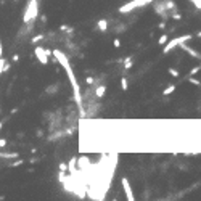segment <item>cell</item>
Listing matches in <instances>:
<instances>
[{"mask_svg": "<svg viewBox=\"0 0 201 201\" xmlns=\"http://www.w3.org/2000/svg\"><path fill=\"white\" fill-rule=\"evenodd\" d=\"M53 55L58 58V61L61 63V66H63V69L66 71V74H68L69 77V81H71V85H72V92H74V98H76V102H77V106H79V109L82 111V97H81V87H79V84H77L76 81V76H74V72H72L71 69V64L68 63V58L64 57L61 52H58V50H55Z\"/></svg>", "mask_w": 201, "mask_h": 201, "instance_id": "1", "label": "cell"}, {"mask_svg": "<svg viewBox=\"0 0 201 201\" xmlns=\"http://www.w3.org/2000/svg\"><path fill=\"white\" fill-rule=\"evenodd\" d=\"M13 61H19V55H18V53L13 55Z\"/></svg>", "mask_w": 201, "mask_h": 201, "instance_id": "27", "label": "cell"}, {"mask_svg": "<svg viewBox=\"0 0 201 201\" xmlns=\"http://www.w3.org/2000/svg\"><path fill=\"white\" fill-rule=\"evenodd\" d=\"M187 81H188L190 84H193V85H201V82H199L198 79H195L193 76H188V77H187Z\"/></svg>", "mask_w": 201, "mask_h": 201, "instance_id": "16", "label": "cell"}, {"mask_svg": "<svg viewBox=\"0 0 201 201\" xmlns=\"http://www.w3.org/2000/svg\"><path fill=\"white\" fill-rule=\"evenodd\" d=\"M105 92H106V87H105V85H98L97 88H95V97H97V98H102L103 97V95H105Z\"/></svg>", "mask_w": 201, "mask_h": 201, "instance_id": "8", "label": "cell"}, {"mask_svg": "<svg viewBox=\"0 0 201 201\" xmlns=\"http://www.w3.org/2000/svg\"><path fill=\"white\" fill-rule=\"evenodd\" d=\"M23 164V159H19V161H15V163L10 164V167H16V166H21Z\"/></svg>", "mask_w": 201, "mask_h": 201, "instance_id": "21", "label": "cell"}, {"mask_svg": "<svg viewBox=\"0 0 201 201\" xmlns=\"http://www.w3.org/2000/svg\"><path fill=\"white\" fill-rule=\"evenodd\" d=\"M5 145H7V142H5V138H2V140H0V147H2V148H3V147H5Z\"/></svg>", "mask_w": 201, "mask_h": 201, "instance_id": "28", "label": "cell"}, {"mask_svg": "<svg viewBox=\"0 0 201 201\" xmlns=\"http://www.w3.org/2000/svg\"><path fill=\"white\" fill-rule=\"evenodd\" d=\"M97 27L100 31H106L108 29V21L106 19H100L98 23H97Z\"/></svg>", "mask_w": 201, "mask_h": 201, "instance_id": "9", "label": "cell"}, {"mask_svg": "<svg viewBox=\"0 0 201 201\" xmlns=\"http://www.w3.org/2000/svg\"><path fill=\"white\" fill-rule=\"evenodd\" d=\"M42 39H45V34H37L31 39V43H37V42H40Z\"/></svg>", "mask_w": 201, "mask_h": 201, "instance_id": "13", "label": "cell"}, {"mask_svg": "<svg viewBox=\"0 0 201 201\" xmlns=\"http://www.w3.org/2000/svg\"><path fill=\"white\" fill-rule=\"evenodd\" d=\"M121 87H122V90H124V92H127V88H129V84H127V79H126V77H122V79H121Z\"/></svg>", "mask_w": 201, "mask_h": 201, "instance_id": "17", "label": "cell"}, {"mask_svg": "<svg viewBox=\"0 0 201 201\" xmlns=\"http://www.w3.org/2000/svg\"><path fill=\"white\" fill-rule=\"evenodd\" d=\"M196 36H198V37H201V31H199V32H198V34H196Z\"/></svg>", "mask_w": 201, "mask_h": 201, "instance_id": "29", "label": "cell"}, {"mask_svg": "<svg viewBox=\"0 0 201 201\" xmlns=\"http://www.w3.org/2000/svg\"><path fill=\"white\" fill-rule=\"evenodd\" d=\"M8 69H10V63H8V61H5V58L2 57V69H0V71L5 72V71H8Z\"/></svg>", "mask_w": 201, "mask_h": 201, "instance_id": "15", "label": "cell"}, {"mask_svg": "<svg viewBox=\"0 0 201 201\" xmlns=\"http://www.w3.org/2000/svg\"><path fill=\"white\" fill-rule=\"evenodd\" d=\"M174 92H175V85H174V84H171V85H167L164 88L163 95H164V97H167V95H171V93H174Z\"/></svg>", "mask_w": 201, "mask_h": 201, "instance_id": "10", "label": "cell"}, {"mask_svg": "<svg viewBox=\"0 0 201 201\" xmlns=\"http://www.w3.org/2000/svg\"><path fill=\"white\" fill-rule=\"evenodd\" d=\"M45 53L48 55V57H52V55H53V52H52V50H50V48H45Z\"/></svg>", "mask_w": 201, "mask_h": 201, "instance_id": "26", "label": "cell"}, {"mask_svg": "<svg viewBox=\"0 0 201 201\" xmlns=\"http://www.w3.org/2000/svg\"><path fill=\"white\" fill-rule=\"evenodd\" d=\"M37 16H39V3H37V0H29V3H27V7L24 10L23 21L26 24L27 23H34Z\"/></svg>", "mask_w": 201, "mask_h": 201, "instance_id": "2", "label": "cell"}, {"mask_svg": "<svg viewBox=\"0 0 201 201\" xmlns=\"http://www.w3.org/2000/svg\"><path fill=\"white\" fill-rule=\"evenodd\" d=\"M19 153H2V158H7V159H13V158H18Z\"/></svg>", "mask_w": 201, "mask_h": 201, "instance_id": "14", "label": "cell"}, {"mask_svg": "<svg viewBox=\"0 0 201 201\" xmlns=\"http://www.w3.org/2000/svg\"><path fill=\"white\" fill-rule=\"evenodd\" d=\"M158 29H161V31L166 29V21H161V23L158 24Z\"/></svg>", "mask_w": 201, "mask_h": 201, "instance_id": "22", "label": "cell"}, {"mask_svg": "<svg viewBox=\"0 0 201 201\" xmlns=\"http://www.w3.org/2000/svg\"><path fill=\"white\" fill-rule=\"evenodd\" d=\"M167 42H169V37H167V34H163V36L158 39V43H159V45H166Z\"/></svg>", "mask_w": 201, "mask_h": 201, "instance_id": "12", "label": "cell"}, {"mask_svg": "<svg viewBox=\"0 0 201 201\" xmlns=\"http://www.w3.org/2000/svg\"><path fill=\"white\" fill-rule=\"evenodd\" d=\"M132 61H133V57H127L126 60H124V69H130L132 68Z\"/></svg>", "mask_w": 201, "mask_h": 201, "instance_id": "11", "label": "cell"}, {"mask_svg": "<svg viewBox=\"0 0 201 201\" xmlns=\"http://www.w3.org/2000/svg\"><path fill=\"white\" fill-rule=\"evenodd\" d=\"M113 45H114L116 48H119V47H121V40H119V39H114V40H113Z\"/></svg>", "mask_w": 201, "mask_h": 201, "instance_id": "23", "label": "cell"}, {"mask_svg": "<svg viewBox=\"0 0 201 201\" xmlns=\"http://www.w3.org/2000/svg\"><path fill=\"white\" fill-rule=\"evenodd\" d=\"M153 0H132V2L122 5V7L119 8V13H129L132 12L133 8H138V7H145V5H150Z\"/></svg>", "mask_w": 201, "mask_h": 201, "instance_id": "4", "label": "cell"}, {"mask_svg": "<svg viewBox=\"0 0 201 201\" xmlns=\"http://www.w3.org/2000/svg\"><path fill=\"white\" fill-rule=\"evenodd\" d=\"M193 39V36L192 34H183V36H180V37H175V39H172V40H169L166 43V47H164V50H163V53H169L171 50H174V48H177L180 43H183V42H188V40H192Z\"/></svg>", "mask_w": 201, "mask_h": 201, "instance_id": "3", "label": "cell"}, {"mask_svg": "<svg viewBox=\"0 0 201 201\" xmlns=\"http://www.w3.org/2000/svg\"><path fill=\"white\" fill-rule=\"evenodd\" d=\"M34 55L37 57V60H39V63H40V64H47L48 63V55L45 53V48L36 47L34 48Z\"/></svg>", "mask_w": 201, "mask_h": 201, "instance_id": "5", "label": "cell"}, {"mask_svg": "<svg viewBox=\"0 0 201 201\" xmlns=\"http://www.w3.org/2000/svg\"><path fill=\"white\" fill-rule=\"evenodd\" d=\"M121 183H122V188H124V193H126V196H127V199H135V196H133V193H132V188H130V185H129V180H127L126 177H122L121 178Z\"/></svg>", "mask_w": 201, "mask_h": 201, "instance_id": "6", "label": "cell"}, {"mask_svg": "<svg viewBox=\"0 0 201 201\" xmlns=\"http://www.w3.org/2000/svg\"><path fill=\"white\" fill-rule=\"evenodd\" d=\"M171 16H172V19H182V15L180 13H177V12H174V10H172V12H171Z\"/></svg>", "mask_w": 201, "mask_h": 201, "instance_id": "18", "label": "cell"}, {"mask_svg": "<svg viewBox=\"0 0 201 201\" xmlns=\"http://www.w3.org/2000/svg\"><path fill=\"white\" fill-rule=\"evenodd\" d=\"M93 82H95V81H93V77H85V84H87V85H92Z\"/></svg>", "mask_w": 201, "mask_h": 201, "instance_id": "24", "label": "cell"}, {"mask_svg": "<svg viewBox=\"0 0 201 201\" xmlns=\"http://www.w3.org/2000/svg\"><path fill=\"white\" fill-rule=\"evenodd\" d=\"M169 74H171L172 77H178V76H180V74H178V71L174 69V68H171V69H169Z\"/></svg>", "mask_w": 201, "mask_h": 201, "instance_id": "20", "label": "cell"}, {"mask_svg": "<svg viewBox=\"0 0 201 201\" xmlns=\"http://www.w3.org/2000/svg\"><path fill=\"white\" fill-rule=\"evenodd\" d=\"M199 71H201V64H199V66H195V68L190 71V76H195V74H196V72H199Z\"/></svg>", "mask_w": 201, "mask_h": 201, "instance_id": "19", "label": "cell"}, {"mask_svg": "<svg viewBox=\"0 0 201 201\" xmlns=\"http://www.w3.org/2000/svg\"><path fill=\"white\" fill-rule=\"evenodd\" d=\"M40 21H42V23H43V24H45V23H47V21H48V18H47V15H40Z\"/></svg>", "mask_w": 201, "mask_h": 201, "instance_id": "25", "label": "cell"}, {"mask_svg": "<svg viewBox=\"0 0 201 201\" xmlns=\"http://www.w3.org/2000/svg\"><path fill=\"white\" fill-rule=\"evenodd\" d=\"M178 47H180V48L183 50V52H187V53L190 55V57H193V58H198V60H201V53H199V52H196V50H195V48L188 47L185 42H183V43H180V45H178Z\"/></svg>", "mask_w": 201, "mask_h": 201, "instance_id": "7", "label": "cell"}]
</instances>
